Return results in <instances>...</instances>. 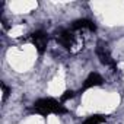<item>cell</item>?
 <instances>
[{"label":"cell","instance_id":"cell-1","mask_svg":"<svg viewBox=\"0 0 124 124\" xmlns=\"http://www.w3.org/2000/svg\"><path fill=\"white\" fill-rule=\"evenodd\" d=\"M34 108L38 114L41 115H48V114H66L67 109L61 105V102L53 99V98H42L35 101Z\"/></svg>","mask_w":124,"mask_h":124},{"label":"cell","instance_id":"cell-2","mask_svg":"<svg viewBox=\"0 0 124 124\" xmlns=\"http://www.w3.org/2000/svg\"><path fill=\"white\" fill-rule=\"evenodd\" d=\"M31 39L37 48V51L39 54H44L45 51V47H47V41H48V37L44 31H35L32 35H31Z\"/></svg>","mask_w":124,"mask_h":124},{"label":"cell","instance_id":"cell-3","mask_svg":"<svg viewBox=\"0 0 124 124\" xmlns=\"http://www.w3.org/2000/svg\"><path fill=\"white\" fill-rule=\"evenodd\" d=\"M105 47H107V45H102V44L99 42L98 47H96V54H98V57H99V60H101V63H102V64H105V66H111L112 69H115V61L112 60L111 54L108 53V50H107Z\"/></svg>","mask_w":124,"mask_h":124},{"label":"cell","instance_id":"cell-4","mask_svg":"<svg viewBox=\"0 0 124 124\" xmlns=\"http://www.w3.org/2000/svg\"><path fill=\"white\" fill-rule=\"evenodd\" d=\"M102 82H104V79H102L98 73H91V75L85 79L83 86H82V91H86V89L93 88V86H99V85H102Z\"/></svg>","mask_w":124,"mask_h":124},{"label":"cell","instance_id":"cell-5","mask_svg":"<svg viewBox=\"0 0 124 124\" xmlns=\"http://www.w3.org/2000/svg\"><path fill=\"white\" fill-rule=\"evenodd\" d=\"M72 28H73V29H89V31H92V32L96 31V25H95L92 21H89V19H78V21L73 22Z\"/></svg>","mask_w":124,"mask_h":124},{"label":"cell","instance_id":"cell-6","mask_svg":"<svg viewBox=\"0 0 124 124\" xmlns=\"http://www.w3.org/2000/svg\"><path fill=\"white\" fill-rule=\"evenodd\" d=\"M57 39H58V42L61 44V45H64L66 48H70V45L73 44V34L70 32V31H61L60 34H58V37H57Z\"/></svg>","mask_w":124,"mask_h":124},{"label":"cell","instance_id":"cell-7","mask_svg":"<svg viewBox=\"0 0 124 124\" xmlns=\"http://www.w3.org/2000/svg\"><path fill=\"white\" fill-rule=\"evenodd\" d=\"M102 123H105V117L104 115H92V117H89L83 124H102Z\"/></svg>","mask_w":124,"mask_h":124},{"label":"cell","instance_id":"cell-8","mask_svg":"<svg viewBox=\"0 0 124 124\" xmlns=\"http://www.w3.org/2000/svg\"><path fill=\"white\" fill-rule=\"evenodd\" d=\"M73 96H75V92H73V91H66L63 95H61L60 101H61V102H64V101H69V99H72Z\"/></svg>","mask_w":124,"mask_h":124},{"label":"cell","instance_id":"cell-9","mask_svg":"<svg viewBox=\"0 0 124 124\" xmlns=\"http://www.w3.org/2000/svg\"><path fill=\"white\" fill-rule=\"evenodd\" d=\"M2 91H3V98H2V99L5 101V99H6V98L9 96V88H8V86H6L5 83H2Z\"/></svg>","mask_w":124,"mask_h":124}]
</instances>
